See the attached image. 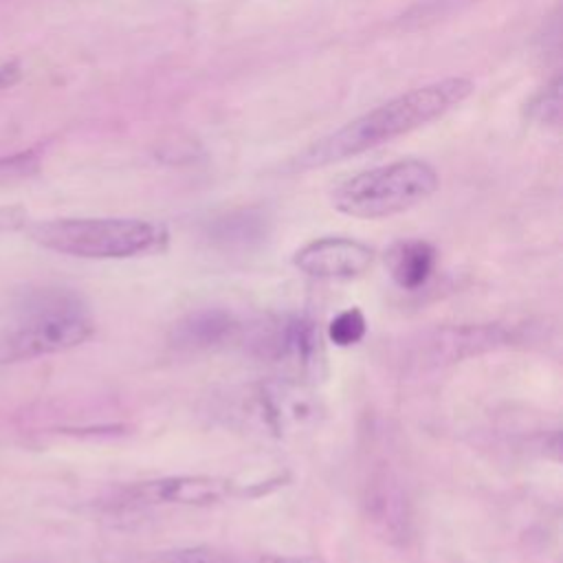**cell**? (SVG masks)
<instances>
[{
    "mask_svg": "<svg viewBox=\"0 0 563 563\" xmlns=\"http://www.w3.org/2000/svg\"><path fill=\"white\" fill-rule=\"evenodd\" d=\"M235 484L218 475H169L125 488L110 508L139 510L150 506H213L233 497Z\"/></svg>",
    "mask_w": 563,
    "mask_h": 563,
    "instance_id": "7",
    "label": "cell"
},
{
    "mask_svg": "<svg viewBox=\"0 0 563 563\" xmlns=\"http://www.w3.org/2000/svg\"><path fill=\"white\" fill-rule=\"evenodd\" d=\"M240 325L235 317L222 308H198L180 317L169 332V341L183 350H211L233 341Z\"/></svg>",
    "mask_w": 563,
    "mask_h": 563,
    "instance_id": "10",
    "label": "cell"
},
{
    "mask_svg": "<svg viewBox=\"0 0 563 563\" xmlns=\"http://www.w3.org/2000/svg\"><path fill=\"white\" fill-rule=\"evenodd\" d=\"M367 332V321L361 308L352 306L341 310L328 325V339L339 345V347H350L356 345Z\"/></svg>",
    "mask_w": 563,
    "mask_h": 563,
    "instance_id": "13",
    "label": "cell"
},
{
    "mask_svg": "<svg viewBox=\"0 0 563 563\" xmlns=\"http://www.w3.org/2000/svg\"><path fill=\"white\" fill-rule=\"evenodd\" d=\"M363 504L367 508V517L376 523V528H380L383 534H387L389 541H402L409 534V504L394 475H374L367 482Z\"/></svg>",
    "mask_w": 563,
    "mask_h": 563,
    "instance_id": "11",
    "label": "cell"
},
{
    "mask_svg": "<svg viewBox=\"0 0 563 563\" xmlns=\"http://www.w3.org/2000/svg\"><path fill=\"white\" fill-rule=\"evenodd\" d=\"M147 563H233L231 556L213 545H183L154 554Z\"/></svg>",
    "mask_w": 563,
    "mask_h": 563,
    "instance_id": "14",
    "label": "cell"
},
{
    "mask_svg": "<svg viewBox=\"0 0 563 563\" xmlns=\"http://www.w3.org/2000/svg\"><path fill=\"white\" fill-rule=\"evenodd\" d=\"M530 117L543 125H556L561 119V77H554L530 103Z\"/></svg>",
    "mask_w": 563,
    "mask_h": 563,
    "instance_id": "15",
    "label": "cell"
},
{
    "mask_svg": "<svg viewBox=\"0 0 563 563\" xmlns=\"http://www.w3.org/2000/svg\"><path fill=\"white\" fill-rule=\"evenodd\" d=\"M440 187L438 172L422 158H400L358 172L332 189V207L361 220L405 213Z\"/></svg>",
    "mask_w": 563,
    "mask_h": 563,
    "instance_id": "4",
    "label": "cell"
},
{
    "mask_svg": "<svg viewBox=\"0 0 563 563\" xmlns=\"http://www.w3.org/2000/svg\"><path fill=\"white\" fill-rule=\"evenodd\" d=\"M257 563H323V559L314 554H268L262 556Z\"/></svg>",
    "mask_w": 563,
    "mask_h": 563,
    "instance_id": "18",
    "label": "cell"
},
{
    "mask_svg": "<svg viewBox=\"0 0 563 563\" xmlns=\"http://www.w3.org/2000/svg\"><path fill=\"white\" fill-rule=\"evenodd\" d=\"M29 213L22 205H2L0 207V233H13L26 229Z\"/></svg>",
    "mask_w": 563,
    "mask_h": 563,
    "instance_id": "16",
    "label": "cell"
},
{
    "mask_svg": "<svg viewBox=\"0 0 563 563\" xmlns=\"http://www.w3.org/2000/svg\"><path fill=\"white\" fill-rule=\"evenodd\" d=\"M22 79V64L18 59H9L0 64V90L11 88Z\"/></svg>",
    "mask_w": 563,
    "mask_h": 563,
    "instance_id": "17",
    "label": "cell"
},
{
    "mask_svg": "<svg viewBox=\"0 0 563 563\" xmlns=\"http://www.w3.org/2000/svg\"><path fill=\"white\" fill-rule=\"evenodd\" d=\"M42 249L84 260H130L165 251L169 233L141 218H51L26 224Z\"/></svg>",
    "mask_w": 563,
    "mask_h": 563,
    "instance_id": "3",
    "label": "cell"
},
{
    "mask_svg": "<svg viewBox=\"0 0 563 563\" xmlns=\"http://www.w3.org/2000/svg\"><path fill=\"white\" fill-rule=\"evenodd\" d=\"M246 343L260 361L301 383L321 376L325 365L319 328L303 314L271 317L251 330Z\"/></svg>",
    "mask_w": 563,
    "mask_h": 563,
    "instance_id": "6",
    "label": "cell"
},
{
    "mask_svg": "<svg viewBox=\"0 0 563 563\" xmlns=\"http://www.w3.org/2000/svg\"><path fill=\"white\" fill-rule=\"evenodd\" d=\"M435 262V246L427 240H400L385 255L387 271L402 290L422 288L431 279Z\"/></svg>",
    "mask_w": 563,
    "mask_h": 563,
    "instance_id": "12",
    "label": "cell"
},
{
    "mask_svg": "<svg viewBox=\"0 0 563 563\" xmlns=\"http://www.w3.org/2000/svg\"><path fill=\"white\" fill-rule=\"evenodd\" d=\"M95 334L86 301L68 288H33L15 306V319L0 332V365L73 350Z\"/></svg>",
    "mask_w": 563,
    "mask_h": 563,
    "instance_id": "2",
    "label": "cell"
},
{
    "mask_svg": "<svg viewBox=\"0 0 563 563\" xmlns=\"http://www.w3.org/2000/svg\"><path fill=\"white\" fill-rule=\"evenodd\" d=\"M374 251L352 238L328 235L303 244L295 255L292 264L317 279H354L369 271Z\"/></svg>",
    "mask_w": 563,
    "mask_h": 563,
    "instance_id": "9",
    "label": "cell"
},
{
    "mask_svg": "<svg viewBox=\"0 0 563 563\" xmlns=\"http://www.w3.org/2000/svg\"><path fill=\"white\" fill-rule=\"evenodd\" d=\"M512 341V332L501 323H457L440 325L422 339V361L427 365H451L486 354Z\"/></svg>",
    "mask_w": 563,
    "mask_h": 563,
    "instance_id": "8",
    "label": "cell"
},
{
    "mask_svg": "<svg viewBox=\"0 0 563 563\" xmlns=\"http://www.w3.org/2000/svg\"><path fill=\"white\" fill-rule=\"evenodd\" d=\"M471 92L473 81L464 77H449L413 88L312 143L292 161V167L314 169L332 165L387 141H394L446 114L451 108L460 106Z\"/></svg>",
    "mask_w": 563,
    "mask_h": 563,
    "instance_id": "1",
    "label": "cell"
},
{
    "mask_svg": "<svg viewBox=\"0 0 563 563\" xmlns=\"http://www.w3.org/2000/svg\"><path fill=\"white\" fill-rule=\"evenodd\" d=\"M235 413L253 431L288 438L317 422L319 405L306 383L279 376L246 387L238 398Z\"/></svg>",
    "mask_w": 563,
    "mask_h": 563,
    "instance_id": "5",
    "label": "cell"
}]
</instances>
